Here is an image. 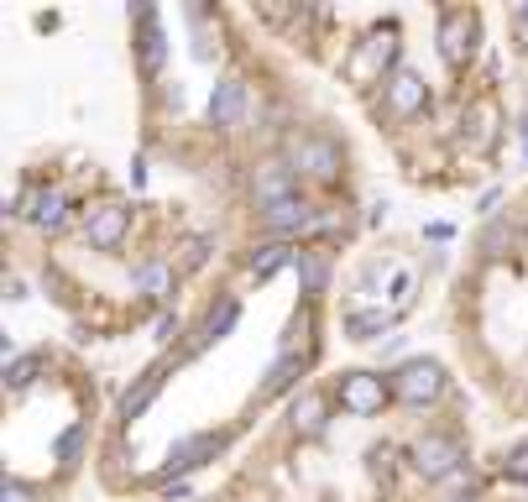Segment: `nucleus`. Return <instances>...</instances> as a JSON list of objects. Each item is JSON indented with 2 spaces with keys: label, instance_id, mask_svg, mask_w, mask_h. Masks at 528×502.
I'll use <instances>...</instances> for the list:
<instances>
[{
  "label": "nucleus",
  "instance_id": "1",
  "mask_svg": "<svg viewBox=\"0 0 528 502\" xmlns=\"http://www.w3.org/2000/svg\"><path fill=\"white\" fill-rule=\"evenodd\" d=\"M393 393L403 398V403H434L445 393V367L440 361H403L398 367V377H393Z\"/></svg>",
  "mask_w": 528,
  "mask_h": 502
},
{
  "label": "nucleus",
  "instance_id": "2",
  "mask_svg": "<svg viewBox=\"0 0 528 502\" xmlns=\"http://www.w3.org/2000/svg\"><path fill=\"white\" fill-rule=\"evenodd\" d=\"M413 471L424 476V482H445V476H455V466H461V450H455V440L445 435H424L413 440Z\"/></svg>",
  "mask_w": 528,
  "mask_h": 502
},
{
  "label": "nucleus",
  "instance_id": "3",
  "mask_svg": "<svg viewBox=\"0 0 528 502\" xmlns=\"http://www.w3.org/2000/svg\"><path fill=\"white\" fill-rule=\"evenodd\" d=\"M293 168H304L309 178L330 184V178L340 173V147L325 142V136H304V142H293Z\"/></svg>",
  "mask_w": 528,
  "mask_h": 502
},
{
  "label": "nucleus",
  "instance_id": "4",
  "mask_svg": "<svg viewBox=\"0 0 528 502\" xmlns=\"http://www.w3.org/2000/svg\"><path fill=\"white\" fill-rule=\"evenodd\" d=\"M387 398V387L377 372H346L340 377V408H351V414H377Z\"/></svg>",
  "mask_w": 528,
  "mask_h": 502
},
{
  "label": "nucleus",
  "instance_id": "5",
  "mask_svg": "<svg viewBox=\"0 0 528 502\" xmlns=\"http://www.w3.org/2000/svg\"><path fill=\"white\" fill-rule=\"evenodd\" d=\"M424 100H429L424 74H413V68H398V74L387 79V105H393V116H419Z\"/></svg>",
  "mask_w": 528,
  "mask_h": 502
},
{
  "label": "nucleus",
  "instance_id": "6",
  "mask_svg": "<svg viewBox=\"0 0 528 502\" xmlns=\"http://www.w3.org/2000/svg\"><path fill=\"white\" fill-rule=\"evenodd\" d=\"M476 16H466V11H450L445 21H440V53H445V63H466L471 58V48H476Z\"/></svg>",
  "mask_w": 528,
  "mask_h": 502
},
{
  "label": "nucleus",
  "instance_id": "7",
  "mask_svg": "<svg viewBox=\"0 0 528 502\" xmlns=\"http://www.w3.org/2000/svg\"><path fill=\"white\" fill-rule=\"evenodd\" d=\"M210 121L215 126H241L246 121V84L241 79H220L210 89Z\"/></svg>",
  "mask_w": 528,
  "mask_h": 502
},
{
  "label": "nucleus",
  "instance_id": "8",
  "mask_svg": "<svg viewBox=\"0 0 528 502\" xmlns=\"http://www.w3.org/2000/svg\"><path fill=\"white\" fill-rule=\"evenodd\" d=\"M225 445V435H189V440H178L173 455H168V482H173V471H194L204 461H215Z\"/></svg>",
  "mask_w": 528,
  "mask_h": 502
},
{
  "label": "nucleus",
  "instance_id": "9",
  "mask_svg": "<svg viewBox=\"0 0 528 502\" xmlns=\"http://www.w3.org/2000/svg\"><path fill=\"white\" fill-rule=\"evenodd\" d=\"M126 225H131V215L121 210V204H105V210H95V215H89V225H84V236H89V246H100V251H110V246H121V236H126Z\"/></svg>",
  "mask_w": 528,
  "mask_h": 502
},
{
  "label": "nucleus",
  "instance_id": "10",
  "mask_svg": "<svg viewBox=\"0 0 528 502\" xmlns=\"http://www.w3.org/2000/svg\"><path fill=\"white\" fill-rule=\"evenodd\" d=\"M262 225L272 236H293V231H304V225H314V215H309L304 199H283V204H267L262 210Z\"/></svg>",
  "mask_w": 528,
  "mask_h": 502
},
{
  "label": "nucleus",
  "instance_id": "11",
  "mask_svg": "<svg viewBox=\"0 0 528 502\" xmlns=\"http://www.w3.org/2000/svg\"><path fill=\"white\" fill-rule=\"evenodd\" d=\"M163 377H168L163 367H152V372L136 377V387H126V393H121V419H142L147 408H152V398L163 393Z\"/></svg>",
  "mask_w": 528,
  "mask_h": 502
},
{
  "label": "nucleus",
  "instance_id": "12",
  "mask_svg": "<svg viewBox=\"0 0 528 502\" xmlns=\"http://www.w3.org/2000/svg\"><path fill=\"white\" fill-rule=\"evenodd\" d=\"M236 319H241V304H236V299H225L220 309H210V319L199 325V335H194V346H189V351H210L215 340H225V335L236 330Z\"/></svg>",
  "mask_w": 528,
  "mask_h": 502
},
{
  "label": "nucleus",
  "instance_id": "13",
  "mask_svg": "<svg viewBox=\"0 0 528 502\" xmlns=\"http://www.w3.org/2000/svg\"><path fill=\"white\" fill-rule=\"evenodd\" d=\"M257 199H262V210H267V204H283V199H293V168H283V163H267V168L257 173Z\"/></svg>",
  "mask_w": 528,
  "mask_h": 502
},
{
  "label": "nucleus",
  "instance_id": "14",
  "mask_svg": "<svg viewBox=\"0 0 528 502\" xmlns=\"http://www.w3.org/2000/svg\"><path fill=\"white\" fill-rule=\"evenodd\" d=\"M288 419H293V429H298V435H319V429H325V398H319V393L293 398Z\"/></svg>",
  "mask_w": 528,
  "mask_h": 502
},
{
  "label": "nucleus",
  "instance_id": "15",
  "mask_svg": "<svg viewBox=\"0 0 528 502\" xmlns=\"http://www.w3.org/2000/svg\"><path fill=\"white\" fill-rule=\"evenodd\" d=\"M304 377V361H298L293 351L288 356H278L272 361V372H267V387H262V398H278V393H288V387Z\"/></svg>",
  "mask_w": 528,
  "mask_h": 502
},
{
  "label": "nucleus",
  "instance_id": "16",
  "mask_svg": "<svg viewBox=\"0 0 528 502\" xmlns=\"http://www.w3.org/2000/svg\"><path fill=\"white\" fill-rule=\"evenodd\" d=\"M63 215H68V199H63L58 189H48V194H37V199H32V220L42 225V231H58Z\"/></svg>",
  "mask_w": 528,
  "mask_h": 502
},
{
  "label": "nucleus",
  "instance_id": "17",
  "mask_svg": "<svg viewBox=\"0 0 528 502\" xmlns=\"http://www.w3.org/2000/svg\"><path fill=\"white\" fill-rule=\"evenodd\" d=\"M387 325H393V314H382V309H356V314H346V335H351V340H372V335H382Z\"/></svg>",
  "mask_w": 528,
  "mask_h": 502
},
{
  "label": "nucleus",
  "instance_id": "18",
  "mask_svg": "<svg viewBox=\"0 0 528 502\" xmlns=\"http://www.w3.org/2000/svg\"><path fill=\"white\" fill-rule=\"evenodd\" d=\"M288 262H293V251H288L283 241H272V246H262L257 257H251V278H257V283H267L272 272H278V267H288Z\"/></svg>",
  "mask_w": 528,
  "mask_h": 502
},
{
  "label": "nucleus",
  "instance_id": "19",
  "mask_svg": "<svg viewBox=\"0 0 528 502\" xmlns=\"http://www.w3.org/2000/svg\"><path fill=\"white\" fill-rule=\"evenodd\" d=\"M131 283H136V288H147L152 299H163V293L173 288V278H168V267H163V262H142V267L131 272Z\"/></svg>",
  "mask_w": 528,
  "mask_h": 502
},
{
  "label": "nucleus",
  "instance_id": "20",
  "mask_svg": "<svg viewBox=\"0 0 528 502\" xmlns=\"http://www.w3.org/2000/svg\"><path fill=\"white\" fill-rule=\"evenodd\" d=\"M136 16L147 21V37H142V63H147L152 74H157V68H163V32L152 27V11H136Z\"/></svg>",
  "mask_w": 528,
  "mask_h": 502
},
{
  "label": "nucleus",
  "instance_id": "21",
  "mask_svg": "<svg viewBox=\"0 0 528 502\" xmlns=\"http://www.w3.org/2000/svg\"><path fill=\"white\" fill-rule=\"evenodd\" d=\"M32 377H37V356H16V361H11V372H6L11 387H27Z\"/></svg>",
  "mask_w": 528,
  "mask_h": 502
},
{
  "label": "nucleus",
  "instance_id": "22",
  "mask_svg": "<svg viewBox=\"0 0 528 502\" xmlns=\"http://www.w3.org/2000/svg\"><path fill=\"white\" fill-rule=\"evenodd\" d=\"M84 435H89V429H84V424H74V429H63V440H58V455H63V461H74V455L84 450Z\"/></svg>",
  "mask_w": 528,
  "mask_h": 502
},
{
  "label": "nucleus",
  "instance_id": "23",
  "mask_svg": "<svg viewBox=\"0 0 528 502\" xmlns=\"http://www.w3.org/2000/svg\"><path fill=\"white\" fill-rule=\"evenodd\" d=\"M502 471H508V482H528V445H518L508 461H502Z\"/></svg>",
  "mask_w": 528,
  "mask_h": 502
},
{
  "label": "nucleus",
  "instance_id": "24",
  "mask_svg": "<svg viewBox=\"0 0 528 502\" xmlns=\"http://www.w3.org/2000/svg\"><path fill=\"white\" fill-rule=\"evenodd\" d=\"M178 335H183V319H178V314L157 319V340H163V346H168V340H178Z\"/></svg>",
  "mask_w": 528,
  "mask_h": 502
},
{
  "label": "nucleus",
  "instance_id": "25",
  "mask_svg": "<svg viewBox=\"0 0 528 502\" xmlns=\"http://www.w3.org/2000/svg\"><path fill=\"white\" fill-rule=\"evenodd\" d=\"M0 502H37L27 482H6V492H0Z\"/></svg>",
  "mask_w": 528,
  "mask_h": 502
},
{
  "label": "nucleus",
  "instance_id": "26",
  "mask_svg": "<svg viewBox=\"0 0 528 502\" xmlns=\"http://www.w3.org/2000/svg\"><path fill=\"white\" fill-rule=\"evenodd\" d=\"M304 283L309 288H325V262H304Z\"/></svg>",
  "mask_w": 528,
  "mask_h": 502
},
{
  "label": "nucleus",
  "instance_id": "27",
  "mask_svg": "<svg viewBox=\"0 0 528 502\" xmlns=\"http://www.w3.org/2000/svg\"><path fill=\"white\" fill-rule=\"evenodd\" d=\"M204 257H210V241H189V267H204Z\"/></svg>",
  "mask_w": 528,
  "mask_h": 502
},
{
  "label": "nucleus",
  "instance_id": "28",
  "mask_svg": "<svg viewBox=\"0 0 528 502\" xmlns=\"http://www.w3.org/2000/svg\"><path fill=\"white\" fill-rule=\"evenodd\" d=\"M502 241H513V231H508V225H492V231H487V251H497Z\"/></svg>",
  "mask_w": 528,
  "mask_h": 502
},
{
  "label": "nucleus",
  "instance_id": "29",
  "mask_svg": "<svg viewBox=\"0 0 528 502\" xmlns=\"http://www.w3.org/2000/svg\"><path fill=\"white\" fill-rule=\"evenodd\" d=\"M518 27H528V6H523V11H518Z\"/></svg>",
  "mask_w": 528,
  "mask_h": 502
},
{
  "label": "nucleus",
  "instance_id": "30",
  "mask_svg": "<svg viewBox=\"0 0 528 502\" xmlns=\"http://www.w3.org/2000/svg\"><path fill=\"white\" fill-rule=\"evenodd\" d=\"M518 131H523V142H528V116H523V126H518Z\"/></svg>",
  "mask_w": 528,
  "mask_h": 502
},
{
  "label": "nucleus",
  "instance_id": "31",
  "mask_svg": "<svg viewBox=\"0 0 528 502\" xmlns=\"http://www.w3.org/2000/svg\"><path fill=\"white\" fill-rule=\"evenodd\" d=\"M455 502H476V497H455Z\"/></svg>",
  "mask_w": 528,
  "mask_h": 502
}]
</instances>
